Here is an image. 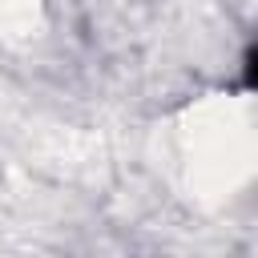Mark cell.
Masks as SVG:
<instances>
[{
    "instance_id": "cell-1",
    "label": "cell",
    "mask_w": 258,
    "mask_h": 258,
    "mask_svg": "<svg viewBox=\"0 0 258 258\" xmlns=\"http://www.w3.org/2000/svg\"><path fill=\"white\" fill-rule=\"evenodd\" d=\"M242 77H246V89L258 93V44L246 52V69H242Z\"/></svg>"
}]
</instances>
